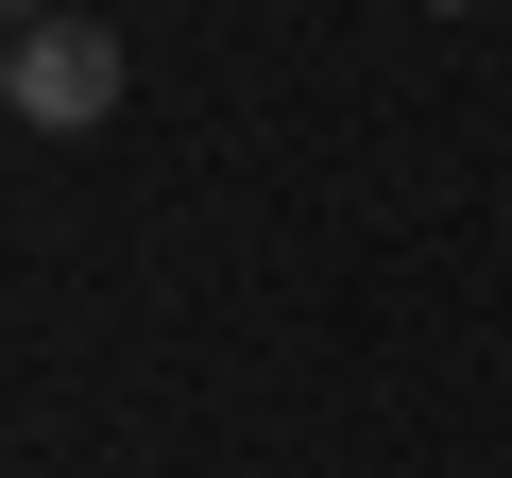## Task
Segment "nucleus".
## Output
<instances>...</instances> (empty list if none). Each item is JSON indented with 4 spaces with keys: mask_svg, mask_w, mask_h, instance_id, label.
<instances>
[{
    "mask_svg": "<svg viewBox=\"0 0 512 478\" xmlns=\"http://www.w3.org/2000/svg\"><path fill=\"white\" fill-rule=\"evenodd\" d=\"M120 86H137V69H120L103 18H35V35H0V103H18L35 137H103Z\"/></svg>",
    "mask_w": 512,
    "mask_h": 478,
    "instance_id": "1",
    "label": "nucleus"
},
{
    "mask_svg": "<svg viewBox=\"0 0 512 478\" xmlns=\"http://www.w3.org/2000/svg\"><path fill=\"white\" fill-rule=\"evenodd\" d=\"M35 18H69V0H0V35H35Z\"/></svg>",
    "mask_w": 512,
    "mask_h": 478,
    "instance_id": "2",
    "label": "nucleus"
}]
</instances>
